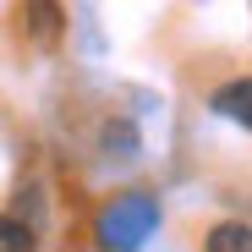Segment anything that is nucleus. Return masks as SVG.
Wrapping results in <instances>:
<instances>
[{"instance_id": "5", "label": "nucleus", "mask_w": 252, "mask_h": 252, "mask_svg": "<svg viewBox=\"0 0 252 252\" xmlns=\"http://www.w3.org/2000/svg\"><path fill=\"white\" fill-rule=\"evenodd\" d=\"M6 252H33V230H22L17 220H6Z\"/></svg>"}, {"instance_id": "4", "label": "nucleus", "mask_w": 252, "mask_h": 252, "mask_svg": "<svg viewBox=\"0 0 252 252\" xmlns=\"http://www.w3.org/2000/svg\"><path fill=\"white\" fill-rule=\"evenodd\" d=\"M104 143H110V154H132V148H137V132H132L126 121H110V126H104Z\"/></svg>"}, {"instance_id": "1", "label": "nucleus", "mask_w": 252, "mask_h": 252, "mask_svg": "<svg viewBox=\"0 0 252 252\" xmlns=\"http://www.w3.org/2000/svg\"><path fill=\"white\" fill-rule=\"evenodd\" d=\"M154 230H159V197L154 192H121L115 203L99 208V225H94L104 252H137Z\"/></svg>"}, {"instance_id": "2", "label": "nucleus", "mask_w": 252, "mask_h": 252, "mask_svg": "<svg viewBox=\"0 0 252 252\" xmlns=\"http://www.w3.org/2000/svg\"><path fill=\"white\" fill-rule=\"evenodd\" d=\"M214 104V115H225V121H241L247 132H252V77H236V82H225V88L208 99Z\"/></svg>"}, {"instance_id": "3", "label": "nucleus", "mask_w": 252, "mask_h": 252, "mask_svg": "<svg viewBox=\"0 0 252 252\" xmlns=\"http://www.w3.org/2000/svg\"><path fill=\"white\" fill-rule=\"evenodd\" d=\"M208 252H252V225H236V220L214 225L208 230Z\"/></svg>"}]
</instances>
